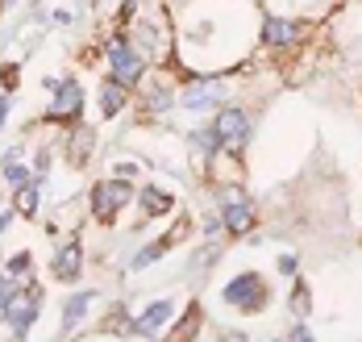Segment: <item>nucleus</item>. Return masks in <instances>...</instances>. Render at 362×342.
<instances>
[{
    "mask_svg": "<svg viewBox=\"0 0 362 342\" xmlns=\"http://www.w3.org/2000/svg\"><path fill=\"white\" fill-rule=\"evenodd\" d=\"M17 213H25V217H34V213H37V188H34V184L17 192Z\"/></svg>",
    "mask_w": 362,
    "mask_h": 342,
    "instance_id": "2eb2a0df",
    "label": "nucleus"
},
{
    "mask_svg": "<svg viewBox=\"0 0 362 342\" xmlns=\"http://www.w3.org/2000/svg\"><path fill=\"white\" fill-rule=\"evenodd\" d=\"M129 196H134V192H129L125 180H105V184H96V188H92V205H96V213H100V217H112L121 205H129Z\"/></svg>",
    "mask_w": 362,
    "mask_h": 342,
    "instance_id": "423d86ee",
    "label": "nucleus"
},
{
    "mask_svg": "<svg viewBox=\"0 0 362 342\" xmlns=\"http://www.w3.org/2000/svg\"><path fill=\"white\" fill-rule=\"evenodd\" d=\"M88 304H92V292H79V297H71V301H67V313H63V326H75V321L88 313Z\"/></svg>",
    "mask_w": 362,
    "mask_h": 342,
    "instance_id": "ddd939ff",
    "label": "nucleus"
},
{
    "mask_svg": "<svg viewBox=\"0 0 362 342\" xmlns=\"http://www.w3.org/2000/svg\"><path fill=\"white\" fill-rule=\"evenodd\" d=\"M262 38L271 42V46H291V42L300 38V25L296 21H284V17H271L262 25Z\"/></svg>",
    "mask_w": 362,
    "mask_h": 342,
    "instance_id": "9b49d317",
    "label": "nucleus"
},
{
    "mask_svg": "<svg viewBox=\"0 0 362 342\" xmlns=\"http://www.w3.org/2000/svg\"><path fill=\"white\" fill-rule=\"evenodd\" d=\"M213 259H217V242H209V246H204V251L196 255V271H204V267L213 263Z\"/></svg>",
    "mask_w": 362,
    "mask_h": 342,
    "instance_id": "412c9836",
    "label": "nucleus"
},
{
    "mask_svg": "<svg viewBox=\"0 0 362 342\" xmlns=\"http://www.w3.org/2000/svg\"><path fill=\"white\" fill-rule=\"evenodd\" d=\"M163 251H167V242H154V246H146L142 255H138V259H134V267H146V263H150V259H158V255H163Z\"/></svg>",
    "mask_w": 362,
    "mask_h": 342,
    "instance_id": "a211bd4d",
    "label": "nucleus"
},
{
    "mask_svg": "<svg viewBox=\"0 0 362 342\" xmlns=\"http://www.w3.org/2000/svg\"><path fill=\"white\" fill-rule=\"evenodd\" d=\"M13 275H0V313L8 309V301H13V284H8Z\"/></svg>",
    "mask_w": 362,
    "mask_h": 342,
    "instance_id": "5701e85b",
    "label": "nucleus"
},
{
    "mask_svg": "<svg viewBox=\"0 0 362 342\" xmlns=\"http://www.w3.org/2000/svg\"><path fill=\"white\" fill-rule=\"evenodd\" d=\"M142 209L150 213V217H154V213H167V209H171V196H167L163 188H146L142 192Z\"/></svg>",
    "mask_w": 362,
    "mask_h": 342,
    "instance_id": "f8f14e48",
    "label": "nucleus"
},
{
    "mask_svg": "<svg viewBox=\"0 0 362 342\" xmlns=\"http://www.w3.org/2000/svg\"><path fill=\"white\" fill-rule=\"evenodd\" d=\"M196 321H200V317H196V313H187V317H183V326L175 330V334H171V342H187V334L196 330Z\"/></svg>",
    "mask_w": 362,
    "mask_h": 342,
    "instance_id": "6ab92c4d",
    "label": "nucleus"
},
{
    "mask_svg": "<svg viewBox=\"0 0 362 342\" xmlns=\"http://www.w3.org/2000/svg\"><path fill=\"white\" fill-rule=\"evenodd\" d=\"M4 317L13 321V334L25 338V330L34 326V317H37V292H21V297H13L8 309H4Z\"/></svg>",
    "mask_w": 362,
    "mask_h": 342,
    "instance_id": "6e6552de",
    "label": "nucleus"
},
{
    "mask_svg": "<svg viewBox=\"0 0 362 342\" xmlns=\"http://www.w3.org/2000/svg\"><path fill=\"white\" fill-rule=\"evenodd\" d=\"M279 271H284V275H296V259H291V255H284V259H279Z\"/></svg>",
    "mask_w": 362,
    "mask_h": 342,
    "instance_id": "b1692460",
    "label": "nucleus"
},
{
    "mask_svg": "<svg viewBox=\"0 0 362 342\" xmlns=\"http://www.w3.org/2000/svg\"><path fill=\"white\" fill-rule=\"evenodd\" d=\"M171 313H175V309H171V301H154L142 317L129 326V330H134V334H142V338H150V334H158V330L171 321Z\"/></svg>",
    "mask_w": 362,
    "mask_h": 342,
    "instance_id": "1a4fd4ad",
    "label": "nucleus"
},
{
    "mask_svg": "<svg viewBox=\"0 0 362 342\" xmlns=\"http://www.w3.org/2000/svg\"><path fill=\"white\" fill-rule=\"evenodd\" d=\"M146 63H142V50H134V46H125V42H112V79L121 84V88H134L138 79H142Z\"/></svg>",
    "mask_w": 362,
    "mask_h": 342,
    "instance_id": "7ed1b4c3",
    "label": "nucleus"
},
{
    "mask_svg": "<svg viewBox=\"0 0 362 342\" xmlns=\"http://www.w3.org/2000/svg\"><path fill=\"white\" fill-rule=\"evenodd\" d=\"M221 222H225L229 234H246L258 222V209H254V200L242 188H225L221 192Z\"/></svg>",
    "mask_w": 362,
    "mask_h": 342,
    "instance_id": "f03ea898",
    "label": "nucleus"
},
{
    "mask_svg": "<svg viewBox=\"0 0 362 342\" xmlns=\"http://www.w3.org/2000/svg\"><path fill=\"white\" fill-rule=\"evenodd\" d=\"M217 138H221V147L225 151H238L246 138H250V121H246V113L242 109H221V117H217Z\"/></svg>",
    "mask_w": 362,
    "mask_h": 342,
    "instance_id": "39448f33",
    "label": "nucleus"
},
{
    "mask_svg": "<svg viewBox=\"0 0 362 342\" xmlns=\"http://www.w3.org/2000/svg\"><path fill=\"white\" fill-rule=\"evenodd\" d=\"M291 342H313V338H308V330H296V338Z\"/></svg>",
    "mask_w": 362,
    "mask_h": 342,
    "instance_id": "a878e982",
    "label": "nucleus"
},
{
    "mask_svg": "<svg viewBox=\"0 0 362 342\" xmlns=\"http://www.w3.org/2000/svg\"><path fill=\"white\" fill-rule=\"evenodd\" d=\"M225 304H233V309H242V313H258L262 304H267V284H262V275H254V271H242L238 280H229L225 284Z\"/></svg>",
    "mask_w": 362,
    "mask_h": 342,
    "instance_id": "f257e3e1",
    "label": "nucleus"
},
{
    "mask_svg": "<svg viewBox=\"0 0 362 342\" xmlns=\"http://www.w3.org/2000/svg\"><path fill=\"white\" fill-rule=\"evenodd\" d=\"M225 92H229V79L225 76L196 79V84H187V92H183V109H213V105L225 101Z\"/></svg>",
    "mask_w": 362,
    "mask_h": 342,
    "instance_id": "20e7f679",
    "label": "nucleus"
},
{
    "mask_svg": "<svg viewBox=\"0 0 362 342\" xmlns=\"http://www.w3.org/2000/svg\"><path fill=\"white\" fill-rule=\"evenodd\" d=\"M4 117H8V101L0 96V125H4Z\"/></svg>",
    "mask_w": 362,
    "mask_h": 342,
    "instance_id": "393cba45",
    "label": "nucleus"
},
{
    "mask_svg": "<svg viewBox=\"0 0 362 342\" xmlns=\"http://www.w3.org/2000/svg\"><path fill=\"white\" fill-rule=\"evenodd\" d=\"M192 147H200L204 154H213L221 147V138H217V130H200V134H192Z\"/></svg>",
    "mask_w": 362,
    "mask_h": 342,
    "instance_id": "dca6fc26",
    "label": "nucleus"
},
{
    "mask_svg": "<svg viewBox=\"0 0 362 342\" xmlns=\"http://www.w3.org/2000/svg\"><path fill=\"white\" fill-rule=\"evenodd\" d=\"M79 105H83V92H79V84L75 79H63L59 88H54V105H50V121H71L79 117Z\"/></svg>",
    "mask_w": 362,
    "mask_h": 342,
    "instance_id": "0eeeda50",
    "label": "nucleus"
},
{
    "mask_svg": "<svg viewBox=\"0 0 362 342\" xmlns=\"http://www.w3.org/2000/svg\"><path fill=\"white\" fill-rule=\"evenodd\" d=\"M308 309H313V304H308V292H304V288H296V292H291V313H300V317H304Z\"/></svg>",
    "mask_w": 362,
    "mask_h": 342,
    "instance_id": "aec40b11",
    "label": "nucleus"
},
{
    "mask_svg": "<svg viewBox=\"0 0 362 342\" xmlns=\"http://www.w3.org/2000/svg\"><path fill=\"white\" fill-rule=\"evenodd\" d=\"M25 267H30V255H13L8 259V275L17 280V275H25Z\"/></svg>",
    "mask_w": 362,
    "mask_h": 342,
    "instance_id": "4be33fe9",
    "label": "nucleus"
},
{
    "mask_svg": "<svg viewBox=\"0 0 362 342\" xmlns=\"http://www.w3.org/2000/svg\"><path fill=\"white\" fill-rule=\"evenodd\" d=\"M79 267H83V251H79V242H67V246L54 255V275H59V280H75Z\"/></svg>",
    "mask_w": 362,
    "mask_h": 342,
    "instance_id": "9d476101",
    "label": "nucleus"
},
{
    "mask_svg": "<svg viewBox=\"0 0 362 342\" xmlns=\"http://www.w3.org/2000/svg\"><path fill=\"white\" fill-rule=\"evenodd\" d=\"M4 180H8V184H25V180H30V167H21L17 159H8V167H4Z\"/></svg>",
    "mask_w": 362,
    "mask_h": 342,
    "instance_id": "f3484780",
    "label": "nucleus"
},
{
    "mask_svg": "<svg viewBox=\"0 0 362 342\" xmlns=\"http://www.w3.org/2000/svg\"><path fill=\"white\" fill-rule=\"evenodd\" d=\"M121 105H125V88H121V84H117V79H112L109 88H105V113H121Z\"/></svg>",
    "mask_w": 362,
    "mask_h": 342,
    "instance_id": "4468645a",
    "label": "nucleus"
}]
</instances>
